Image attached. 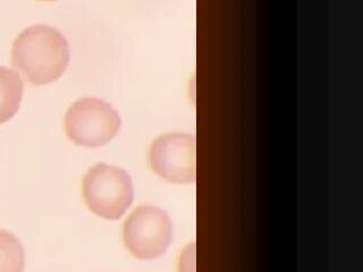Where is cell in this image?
Here are the masks:
<instances>
[{"mask_svg": "<svg viewBox=\"0 0 363 272\" xmlns=\"http://www.w3.org/2000/svg\"><path fill=\"white\" fill-rule=\"evenodd\" d=\"M11 62L28 82L35 85L54 82L69 62L67 40L50 26H30L15 40Z\"/></svg>", "mask_w": 363, "mask_h": 272, "instance_id": "cell-1", "label": "cell"}, {"mask_svg": "<svg viewBox=\"0 0 363 272\" xmlns=\"http://www.w3.org/2000/svg\"><path fill=\"white\" fill-rule=\"evenodd\" d=\"M82 196L85 205L94 215L118 220L133 203V181L122 168L100 162L83 177Z\"/></svg>", "mask_w": 363, "mask_h": 272, "instance_id": "cell-2", "label": "cell"}, {"mask_svg": "<svg viewBox=\"0 0 363 272\" xmlns=\"http://www.w3.org/2000/svg\"><path fill=\"white\" fill-rule=\"evenodd\" d=\"M68 139L79 147H99L118 133L122 120L116 109L96 98H83L68 108L65 116Z\"/></svg>", "mask_w": 363, "mask_h": 272, "instance_id": "cell-3", "label": "cell"}, {"mask_svg": "<svg viewBox=\"0 0 363 272\" xmlns=\"http://www.w3.org/2000/svg\"><path fill=\"white\" fill-rule=\"evenodd\" d=\"M173 238V226L164 210L151 205L136 208L123 226V242L134 258L155 260L162 256Z\"/></svg>", "mask_w": 363, "mask_h": 272, "instance_id": "cell-4", "label": "cell"}, {"mask_svg": "<svg viewBox=\"0 0 363 272\" xmlns=\"http://www.w3.org/2000/svg\"><path fill=\"white\" fill-rule=\"evenodd\" d=\"M151 169L176 184L196 181V137L190 134L169 133L159 136L149 150Z\"/></svg>", "mask_w": 363, "mask_h": 272, "instance_id": "cell-5", "label": "cell"}, {"mask_svg": "<svg viewBox=\"0 0 363 272\" xmlns=\"http://www.w3.org/2000/svg\"><path fill=\"white\" fill-rule=\"evenodd\" d=\"M23 82L11 68L0 66V124L9 122L20 109Z\"/></svg>", "mask_w": 363, "mask_h": 272, "instance_id": "cell-6", "label": "cell"}, {"mask_svg": "<svg viewBox=\"0 0 363 272\" xmlns=\"http://www.w3.org/2000/svg\"><path fill=\"white\" fill-rule=\"evenodd\" d=\"M26 249L20 239L9 230H0V272H23Z\"/></svg>", "mask_w": 363, "mask_h": 272, "instance_id": "cell-7", "label": "cell"}, {"mask_svg": "<svg viewBox=\"0 0 363 272\" xmlns=\"http://www.w3.org/2000/svg\"><path fill=\"white\" fill-rule=\"evenodd\" d=\"M43 1H54V0H43Z\"/></svg>", "mask_w": 363, "mask_h": 272, "instance_id": "cell-8", "label": "cell"}]
</instances>
